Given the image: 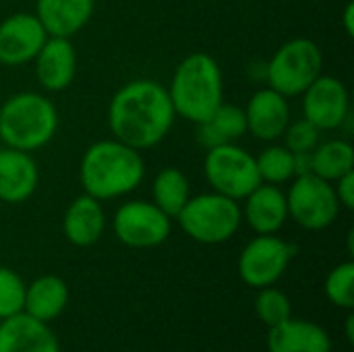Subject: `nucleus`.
Here are the masks:
<instances>
[{
  "instance_id": "10",
  "label": "nucleus",
  "mask_w": 354,
  "mask_h": 352,
  "mask_svg": "<svg viewBox=\"0 0 354 352\" xmlns=\"http://www.w3.org/2000/svg\"><path fill=\"white\" fill-rule=\"evenodd\" d=\"M297 247L278 239L276 234L255 237L239 257V274L245 284L253 288L272 286L282 278Z\"/></svg>"
},
{
  "instance_id": "15",
  "label": "nucleus",
  "mask_w": 354,
  "mask_h": 352,
  "mask_svg": "<svg viewBox=\"0 0 354 352\" xmlns=\"http://www.w3.org/2000/svg\"><path fill=\"white\" fill-rule=\"evenodd\" d=\"M39 185V168L31 154L2 147L0 149V201L19 205L33 197Z\"/></svg>"
},
{
  "instance_id": "27",
  "label": "nucleus",
  "mask_w": 354,
  "mask_h": 352,
  "mask_svg": "<svg viewBox=\"0 0 354 352\" xmlns=\"http://www.w3.org/2000/svg\"><path fill=\"white\" fill-rule=\"evenodd\" d=\"M255 311H257L259 319L272 328V326L286 322L290 317L292 307H290L288 297L282 290L266 286V288H261V293L255 299Z\"/></svg>"
},
{
  "instance_id": "6",
  "label": "nucleus",
  "mask_w": 354,
  "mask_h": 352,
  "mask_svg": "<svg viewBox=\"0 0 354 352\" xmlns=\"http://www.w3.org/2000/svg\"><path fill=\"white\" fill-rule=\"evenodd\" d=\"M324 68L322 48L309 37H295L284 41L266 64L268 87L286 98L301 95Z\"/></svg>"
},
{
  "instance_id": "7",
  "label": "nucleus",
  "mask_w": 354,
  "mask_h": 352,
  "mask_svg": "<svg viewBox=\"0 0 354 352\" xmlns=\"http://www.w3.org/2000/svg\"><path fill=\"white\" fill-rule=\"evenodd\" d=\"M203 174L212 191L234 201L245 199L255 187L261 185L255 156L239 143L209 147L203 160Z\"/></svg>"
},
{
  "instance_id": "19",
  "label": "nucleus",
  "mask_w": 354,
  "mask_h": 352,
  "mask_svg": "<svg viewBox=\"0 0 354 352\" xmlns=\"http://www.w3.org/2000/svg\"><path fill=\"white\" fill-rule=\"evenodd\" d=\"M62 230L75 247L95 245L106 230V214L102 201L83 193L71 201L62 218Z\"/></svg>"
},
{
  "instance_id": "24",
  "label": "nucleus",
  "mask_w": 354,
  "mask_h": 352,
  "mask_svg": "<svg viewBox=\"0 0 354 352\" xmlns=\"http://www.w3.org/2000/svg\"><path fill=\"white\" fill-rule=\"evenodd\" d=\"M191 197V183L180 168L166 166L162 168L151 183V201L170 218H176L178 212Z\"/></svg>"
},
{
  "instance_id": "30",
  "label": "nucleus",
  "mask_w": 354,
  "mask_h": 352,
  "mask_svg": "<svg viewBox=\"0 0 354 352\" xmlns=\"http://www.w3.org/2000/svg\"><path fill=\"white\" fill-rule=\"evenodd\" d=\"M334 185V191H336V197H338V203L340 207L344 210H353L354 207V170L340 176L338 180L332 183Z\"/></svg>"
},
{
  "instance_id": "26",
  "label": "nucleus",
  "mask_w": 354,
  "mask_h": 352,
  "mask_svg": "<svg viewBox=\"0 0 354 352\" xmlns=\"http://www.w3.org/2000/svg\"><path fill=\"white\" fill-rule=\"evenodd\" d=\"M326 295L328 299L342 309H353L354 307V263L344 261L336 266L328 280H326Z\"/></svg>"
},
{
  "instance_id": "22",
  "label": "nucleus",
  "mask_w": 354,
  "mask_h": 352,
  "mask_svg": "<svg viewBox=\"0 0 354 352\" xmlns=\"http://www.w3.org/2000/svg\"><path fill=\"white\" fill-rule=\"evenodd\" d=\"M247 133L245 110L222 102L218 110L203 122L197 124V141L205 149L226 143H236Z\"/></svg>"
},
{
  "instance_id": "8",
  "label": "nucleus",
  "mask_w": 354,
  "mask_h": 352,
  "mask_svg": "<svg viewBox=\"0 0 354 352\" xmlns=\"http://www.w3.org/2000/svg\"><path fill=\"white\" fill-rule=\"evenodd\" d=\"M286 205L288 218L305 230H324L332 226L342 210L334 185L315 174H301L290 180Z\"/></svg>"
},
{
  "instance_id": "16",
  "label": "nucleus",
  "mask_w": 354,
  "mask_h": 352,
  "mask_svg": "<svg viewBox=\"0 0 354 352\" xmlns=\"http://www.w3.org/2000/svg\"><path fill=\"white\" fill-rule=\"evenodd\" d=\"M243 201V220L257 234H276L288 220L286 193L278 185L261 183Z\"/></svg>"
},
{
  "instance_id": "14",
  "label": "nucleus",
  "mask_w": 354,
  "mask_h": 352,
  "mask_svg": "<svg viewBox=\"0 0 354 352\" xmlns=\"http://www.w3.org/2000/svg\"><path fill=\"white\" fill-rule=\"evenodd\" d=\"M41 89L58 93L73 85L77 75V50L66 37H50L31 60Z\"/></svg>"
},
{
  "instance_id": "17",
  "label": "nucleus",
  "mask_w": 354,
  "mask_h": 352,
  "mask_svg": "<svg viewBox=\"0 0 354 352\" xmlns=\"http://www.w3.org/2000/svg\"><path fill=\"white\" fill-rule=\"evenodd\" d=\"M0 352H60L54 332L25 311L2 319Z\"/></svg>"
},
{
  "instance_id": "25",
  "label": "nucleus",
  "mask_w": 354,
  "mask_h": 352,
  "mask_svg": "<svg viewBox=\"0 0 354 352\" xmlns=\"http://www.w3.org/2000/svg\"><path fill=\"white\" fill-rule=\"evenodd\" d=\"M255 162L261 183L280 187L295 178V154L288 151L284 145H268L266 149H261Z\"/></svg>"
},
{
  "instance_id": "28",
  "label": "nucleus",
  "mask_w": 354,
  "mask_h": 352,
  "mask_svg": "<svg viewBox=\"0 0 354 352\" xmlns=\"http://www.w3.org/2000/svg\"><path fill=\"white\" fill-rule=\"evenodd\" d=\"M25 282L8 268L0 266V319L12 317L25 307Z\"/></svg>"
},
{
  "instance_id": "13",
  "label": "nucleus",
  "mask_w": 354,
  "mask_h": 352,
  "mask_svg": "<svg viewBox=\"0 0 354 352\" xmlns=\"http://www.w3.org/2000/svg\"><path fill=\"white\" fill-rule=\"evenodd\" d=\"M245 110L247 120V133H251L255 139L274 143L282 139L288 122H290V104L288 98L272 87L257 89Z\"/></svg>"
},
{
  "instance_id": "11",
  "label": "nucleus",
  "mask_w": 354,
  "mask_h": 352,
  "mask_svg": "<svg viewBox=\"0 0 354 352\" xmlns=\"http://www.w3.org/2000/svg\"><path fill=\"white\" fill-rule=\"evenodd\" d=\"M303 118L322 133L340 129L351 116V95L346 85L332 75H319L303 93Z\"/></svg>"
},
{
  "instance_id": "29",
  "label": "nucleus",
  "mask_w": 354,
  "mask_h": 352,
  "mask_svg": "<svg viewBox=\"0 0 354 352\" xmlns=\"http://www.w3.org/2000/svg\"><path fill=\"white\" fill-rule=\"evenodd\" d=\"M282 139H284V147L288 151H292V154H309L322 141V131L313 122H309L307 118H299L295 122H288Z\"/></svg>"
},
{
  "instance_id": "9",
  "label": "nucleus",
  "mask_w": 354,
  "mask_h": 352,
  "mask_svg": "<svg viewBox=\"0 0 354 352\" xmlns=\"http://www.w3.org/2000/svg\"><path fill=\"white\" fill-rule=\"evenodd\" d=\"M112 230L116 239L133 249H151L162 245L172 230V218L166 216L153 201H127L122 203L114 218Z\"/></svg>"
},
{
  "instance_id": "12",
  "label": "nucleus",
  "mask_w": 354,
  "mask_h": 352,
  "mask_svg": "<svg viewBox=\"0 0 354 352\" xmlns=\"http://www.w3.org/2000/svg\"><path fill=\"white\" fill-rule=\"evenodd\" d=\"M46 29L33 12H15L0 23V64L21 66L35 58L44 41Z\"/></svg>"
},
{
  "instance_id": "4",
  "label": "nucleus",
  "mask_w": 354,
  "mask_h": 352,
  "mask_svg": "<svg viewBox=\"0 0 354 352\" xmlns=\"http://www.w3.org/2000/svg\"><path fill=\"white\" fill-rule=\"evenodd\" d=\"M58 131V110L50 98L37 91H19L0 106V141L4 147L37 151Z\"/></svg>"
},
{
  "instance_id": "18",
  "label": "nucleus",
  "mask_w": 354,
  "mask_h": 352,
  "mask_svg": "<svg viewBox=\"0 0 354 352\" xmlns=\"http://www.w3.org/2000/svg\"><path fill=\"white\" fill-rule=\"evenodd\" d=\"M95 0H35V17L50 37H75L93 17Z\"/></svg>"
},
{
  "instance_id": "2",
  "label": "nucleus",
  "mask_w": 354,
  "mask_h": 352,
  "mask_svg": "<svg viewBox=\"0 0 354 352\" xmlns=\"http://www.w3.org/2000/svg\"><path fill=\"white\" fill-rule=\"evenodd\" d=\"M145 178V160L141 151L118 139L91 143L79 164V183L83 193L97 201H112L133 193Z\"/></svg>"
},
{
  "instance_id": "32",
  "label": "nucleus",
  "mask_w": 354,
  "mask_h": 352,
  "mask_svg": "<svg viewBox=\"0 0 354 352\" xmlns=\"http://www.w3.org/2000/svg\"><path fill=\"white\" fill-rule=\"evenodd\" d=\"M354 317L353 315H348V319H346V336H348V342L353 344L354 342Z\"/></svg>"
},
{
  "instance_id": "20",
  "label": "nucleus",
  "mask_w": 354,
  "mask_h": 352,
  "mask_svg": "<svg viewBox=\"0 0 354 352\" xmlns=\"http://www.w3.org/2000/svg\"><path fill=\"white\" fill-rule=\"evenodd\" d=\"M268 349L270 352H330L332 342L317 324L288 317L270 328Z\"/></svg>"
},
{
  "instance_id": "21",
  "label": "nucleus",
  "mask_w": 354,
  "mask_h": 352,
  "mask_svg": "<svg viewBox=\"0 0 354 352\" xmlns=\"http://www.w3.org/2000/svg\"><path fill=\"white\" fill-rule=\"evenodd\" d=\"M68 303V286L58 276H41L25 290L23 311L39 322L56 319Z\"/></svg>"
},
{
  "instance_id": "31",
  "label": "nucleus",
  "mask_w": 354,
  "mask_h": 352,
  "mask_svg": "<svg viewBox=\"0 0 354 352\" xmlns=\"http://www.w3.org/2000/svg\"><path fill=\"white\" fill-rule=\"evenodd\" d=\"M342 25H344V31L348 37L354 35V4L348 2L346 8H344V15H342Z\"/></svg>"
},
{
  "instance_id": "23",
  "label": "nucleus",
  "mask_w": 354,
  "mask_h": 352,
  "mask_svg": "<svg viewBox=\"0 0 354 352\" xmlns=\"http://www.w3.org/2000/svg\"><path fill=\"white\" fill-rule=\"evenodd\" d=\"M354 170V147L346 139L319 141L311 151V174L334 183Z\"/></svg>"
},
{
  "instance_id": "5",
  "label": "nucleus",
  "mask_w": 354,
  "mask_h": 352,
  "mask_svg": "<svg viewBox=\"0 0 354 352\" xmlns=\"http://www.w3.org/2000/svg\"><path fill=\"white\" fill-rule=\"evenodd\" d=\"M185 234L197 243L218 245L236 234L243 222L239 201L220 195L216 191L189 197L185 207L176 216Z\"/></svg>"
},
{
  "instance_id": "1",
  "label": "nucleus",
  "mask_w": 354,
  "mask_h": 352,
  "mask_svg": "<svg viewBox=\"0 0 354 352\" xmlns=\"http://www.w3.org/2000/svg\"><path fill=\"white\" fill-rule=\"evenodd\" d=\"M176 112L168 89L153 79H133L124 83L108 104V127L114 139L143 151L162 143Z\"/></svg>"
},
{
  "instance_id": "3",
  "label": "nucleus",
  "mask_w": 354,
  "mask_h": 352,
  "mask_svg": "<svg viewBox=\"0 0 354 352\" xmlns=\"http://www.w3.org/2000/svg\"><path fill=\"white\" fill-rule=\"evenodd\" d=\"M166 89L176 116L199 124L224 102L222 68L214 56L193 52L178 62Z\"/></svg>"
}]
</instances>
